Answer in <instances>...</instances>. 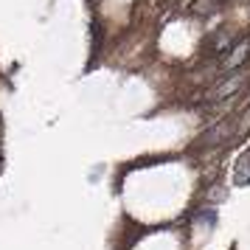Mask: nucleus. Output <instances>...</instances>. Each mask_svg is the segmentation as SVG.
<instances>
[{
  "instance_id": "obj_1",
  "label": "nucleus",
  "mask_w": 250,
  "mask_h": 250,
  "mask_svg": "<svg viewBox=\"0 0 250 250\" xmlns=\"http://www.w3.org/2000/svg\"><path fill=\"white\" fill-rule=\"evenodd\" d=\"M242 84H245V73H242V70H233V73H228V79L216 82L214 87L205 93V102H222V99H230V96L239 93Z\"/></svg>"
},
{
  "instance_id": "obj_2",
  "label": "nucleus",
  "mask_w": 250,
  "mask_h": 250,
  "mask_svg": "<svg viewBox=\"0 0 250 250\" xmlns=\"http://www.w3.org/2000/svg\"><path fill=\"white\" fill-rule=\"evenodd\" d=\"M248 59H250V40H242V42H236V45H233L225 57H222L219 70H222V73H228V70L233 73V70H239L245 62H248Z\"/></svg>"
},
{
  "instance_id": "obj_3",
  "label": "nucleus",
  "mask_w": 250,
  "mask_h": 250,
  "mask_svg": "<svg viewBox=\"0 0 250 250\" xmlns=\"http://www.w3.org/2000/svg\"><path fill=\"white\" fill-rule=\"evenodd\" d=\"M230 135H233V124H230V121H222V124H216L214 129H208V132L200 138V144H205V146H214V144L228 141Z\"/></svg>"
},
{
  "instance_id": "obj_4",
  "label": "nucleus",
  "mask_w": 250,
  "mask_h": 250,
  "mask_svg": "<svg viewBox=\"0 0 250 250\" xmlns=\"http://www.w3.org/2000/svg\"><path fill=\"white\" fill-rule=\"evenodd\" d=\"M233 183H236V186H248L250 183V149L239 158L236 171H233Z\"/></svg>"
},
{
  "instance_id": "obj_5",
  "label": "nucleus",
  "mask_w": 250,
  "mask_h": 250,
  "mask_svg": "<svg viewBox=\"0 0 250 250\" xmlns=\"http://www.w3.org/2000/svg\"><path fill=\"white\" fill-rule=\"evenodd\" d=\"M219 3H222V0H197V3H194V12L205 14V12H211V9H216Z\"/></svg>"
}]
</instances>
